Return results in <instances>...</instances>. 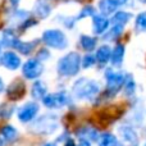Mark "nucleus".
I'll list each match as a JSON object with an SVG mask.
<instances>
[{"label":"nucleus","mask_w":146,"mask_h":146,"mask_svg":"<svg viewBox=\"0 0 146 146\" xmlns=\"http://www.w3.org/2000/svg\"><path fill=\"white\" fill-rule=\"evenodd\" d=\"M100 92V85L92 78L81 77L73 83L72 94L78 100H92Z\"/></svg>","instance_id":"f257e3e1"},{"label":"nucleus","mask_w":146,"mask_h":146,"mask_svg":"<svg viewBox=\"0 0 146 146\" xmlns=\"http://www.w3.org/2000/svg\"><path fill=\"white\" fill-rule=\"evenodd\" d=\"M59 127V118L54 113H46L38 118L33 119L31 124V131L40 136H49L53 135Z\"/></svg>","instance_id":"f03ea898"},{"label":"nucleus","mask_w":146,"mask_h":146,"mask_svg":"<svg viewBox=\"0 0 146 146\" xmlns=\"http://www.w3.org/2000/svg\"><path fill=\"white\" fill-rule=\"evenodd\" d=\"M80 69H81V55L78 53H76V51H71V53L63 55L58 60V64H56V71L62 77L77 76Z\"/></svg>","instance_id":"7ed1b4c3"},{"label":"nucleus","mask_w":146,"mask_h":146,"mask_svg":"<svg viewBox=\"0 0 146 146\" xmlns=\"http://www.w3.org/2000/svg\"><path fill=\"white\" fill-rule=\"evenodd\" d=\"M41 40L46 46L56 50H64L68 46V37L62 30H46L42 32Z\"/></svg>","instance_id":"20e7f679"},{"label":"nucleus","mask_w":146,"mask_h":146,"mask_svg":"<svg viewBox=\"0 0 146 146\" xmlns=\"http://www.w3.org/2000/svg\"><path fill=\"white\" fill-rule=\"evenodd\" d=\"M124 73L117 71L115 68H106L104 77L106 81V94H110V96H114L122 90L124 83Z\"/></svg>","instance_id":"39448f33"},{"label":"nucleus","mask_w":146,"mask_h":146,"mask_svg":"<svg viewBox=\"0 0 146 146\" xmlns=\"http://www.w3.org/2000/svg\"><path fill=\"white\" fill-rule=\"evenodd\" d=\"M41 101L48 109H60L71 103V98L67 91H58L53 94H46L41 99Z\"/></svg>","instance_id":"423d86ee"},{"label":"nucleus","mask_w":146,"mask_h":146,"mask_svg":"<svg viewBox=\"0 0 146 146\" xmlns=\"http://www.w3.org/2000/svg\"><path fill=\"white\" fill-rule=\"evenodd\" d=\"M44 73V64L38 59H28L22 66V74L27 80H37Z\"/></svg>","instance_id":"0eeeda50"},{"label":"nucleus","mask_w":146,"mask_h":146,"mask_svg":"<svg viewBox=\"0 0 146 146\" xmlns=\"http://www.w3.org/2000/svg\"><path fill=\"white\" fill-rule=\"evenodd\" d=\"M38 110H40V105L36 101H28L18 109L17 117L22 123H28V122H32L37 117Z\"/></svg>","instance_id":"6e6552de"},{"label":"nucleus","mask_w":146,"mask_h":146,"mask_svg":"<svg viewBox=\"0 0 146 146\" xmlns=\"http://www.w3.org/2000/svg\"><path fill=\"white\" fill-rule=\"evenodd\" d=\"M0 64L4 68L9 69V71H15L21 67L22 62H21L19 55H17V53L14 51H5L0 56Z\"/></svg>","instance_id":"1a4fd4ad"},{"label":"nucleus","mask_w":146,"mask_h":146,"mask_svg":"<svg viewBox=\"0 0 146 146\" xmlns=\"http://www.w3.org/2000/svg\"><path fill=\"white\" fill-rule=\"evenodd\" d=\"M118 132L124 142L129 144L131 146H136L139 144V136H137L136 131H135V128L132 126H129V124H123V126H121L118 128Z\"/></svg>","instance_id":"9d476101"},{"label":"nucleus","mask_w":146,"mask_h":146,"mask_svg":"<svg viewBox=\"0 0 146 146\" xmlns=\"http://www.w3.org/2000/svg\"><path fill=\"white\" fill-rule=\"evenodd\" d=\"M110 26V21L108 17L103 14H95L92 15V32L95 35L101 36Z\"/></svg>","instance_id":"9b49d317"},{"label":"nucleus","mask_w":146,"mask_h":146,"mask_svg":"<svg viewBox=\"0 0 146 146\" xmlns=\"http://www.w3.org/2000/svg\"><path fill=\"white\" fill-rule=\"evenodd\" d=\"M126 55V48L123 44H115L113 49H111V55H110V63L113 68H119L123 64V59Z\"/></svg>","instance_id":"f8f14e48"},{"label":"nucleus","mask_w":146,"mask_h":146,"mask_svg":"<svg viewBox=\"0 0 146 146\" xmlns=\"http://www.w3.org/2000/svg\"><path fill=\"white\" fill-rule=\"evenodd\" d=\"M26 92V86L23 82L21 81H14L12 82L7 88V94H8V98L10 100H19L21 98H23Z\"/></svg>","instance_id":"ddd939ff"},{"label":"nucleus","mask_w":146,"mask_h":146,"mask_svg":"<svg viewBox=\"0 0 146 146\" xmlns=\"http://www.w3.org/2000/svg\"><path fill=\"white\" fill-rule=\"evenodd\" d=\"M119 7H121V4H119L118 0H99V4H98L100 14L105 15V17L115 13Z\"/></svg>","instance_id":"4468645a"},{"label":"nucleus","mask_w":146,"mask_h":146,"mask_svg":"<svg viewBox=\"0 0 146 146\" xmlns=\"http://www.w3.org/2000/svg\"><path fill=\"white\" fill-rule=\"evenodd\" d=\"M33 13L41 19H45L51 13V4L49 0H37L33 7Z\"/></svg>","instance_id":"2eb2a0df"},{"label":"nucleus","mask_w":146,"mask_h":146,"mask_svg":"<svg viewBox=\"0 0 146 146\" xmlns=\"http://www.w3.org/2000/svg\"><path fill=\"white\" fill-rule=\"evenodd\" d=\"M76 136H77L80 140H87V141L91 142V141H98L100 135H99V132L96 128L90 127V126H85L76 132Z\"/></svg>","instance_id":"dca6fc26"},{"label":"nucleus","mask_w":146,"mask_h":146,"mask_svg":"<svg viewBox=\"0 0 146 146\" xmlns=\"http://www.w3.org/2000/svg\"><path fill=\"white\" fill-rule=\"evenodd\" d=\"M110 55H111V48L109 45L99 46L95 53L96 63L101 64V66H105V64H108V62L110 60Z\"/></svg>","instance_id":"f3484780"},{"label":"nucleus","mask_w":146,"mask_h":146,"mask_svg":"<svg viewBox=\"0 0 146 146\" xmlns=\"http://www.w3.org/2000/svg\"><path fill=\"white\" fill-rule=\"evenodd\" d=\"M131 18H132V13L126 12V10H117L115 13L111 14V18L109 21H110L111 25H119L124 27L131 21Z\"/></svg>","instance_id":"a211bd4d"},{"label":"nucleus","mask_w":146,"mask_h":146,"mask_svg":"<svg viewBox=\"0 0 146 146\" xmlns=\"http://www.w3.org/2000/svg\"><path fill=\"white\" fill-rule=\"evenodd\" d=\"M123 31H124L123 26L113 25L110 28H108V30L101 35V37H103V40L106 41V42H109V41H114V40H117L119 36H122Z\"/></svg>","instance_id":"6ab92c4d"},{"label":"nucleus","mask_w":146,"mask_h":146,"mask_svg":"<svg viewBox=\"0 0 146 146\" xmlns=\"http://www.w3.org/2000/svg\"><path fill=\"white\" fill-rule=\"evenodd\" d=\"M17 137H18V131L13 126L7 124V126L1 127V129H0V139H1V141L13 142Z\"/></svg>","instance_id":"aec40b11"},{"label":"nucleus","mask_w":146,"mask_h":146,"mask_svg":"<svg viewBox=\"0 0 146 146\" xmlns=\"http://www.w3.org/2000/svg\"><path fill=\"white\" fill-rule=\"evenodd\" d=\"M48 94V87L45 86V83L41 81H35V83L31 87V95L35 100H41L44 96Z\"/></svg>","instance_id":"412c9836"},{"label":"nucleus","mask_w":146,"mask_h":146,"mask_svg":"<svg viewBox=\"0 0 146 146\" xmlns=\"http://www.w3.org/2000/svg\"><path fill=\"white\" fill-rule=\"evenodd\" d=\"M96 44H98V40L95 37L90 35H81L80 37V45L86 53H91L92 50L96 49Z\"/></svg>","instance_id":"4be33fe9"},{"label":"nucleus","mask_w":146,"mask_h":146,"mask_svg":"<svg viewBox=\"0 0 146 146\" xmlns=\"http://www.w3.org/2000/svg\"><path fill=\"white\" fill-rule=\"evenodd\" d=\"M17 41H18L17 36L14 35V32L12 30H5L1 35L0 44H1V46H5V48H14Z\"/></svg>","instance_id":"5701e85b"},{"label":"nucleus","mask_w":146,"mask_h":146,"mask_svg":"<svg viewBox=\"0 0 146 146\" xmlns=\"http://www.w3.org/2000/svg\"><path fill=\"white\" fill-rule=\"evenodd\" d=\"M98 146H119L118 139L110 132L100 135L98 139Z\"/></svg>","instance_id":"b1692460"},{"label":"nucleus","mask_w":146,"mask_h":146,"mask_svg":"<svg viewBox=\"0 0 146 146\" xmlns=\"http://www.w3.org/2000/svg\"><path fill=\"white\" fill-rule=\"evenodd\" d=\"M136 81H135L133 76L132 74H126L124 76V83H123V90H124V94L127 96H133L136 94Z\"/></svg>","instance_id":"393cba45"},{"label":"nucleus","mask_w":146,"mask_h":146,"mask_svg":"<svg viewBox=\"0 0 146 146\" xmlns=\"http://www.w3.org/2000/svg\"><path fill=\"white\" fill-rule=\"evenodd\" d=\"M36 45H37V41H27V42H26V41L18 40L17 44H15V46H14V49H17L21 54H23V55H30Z\"/></svg>","instance_id":"a878e982"},{"label":"nucleus","mask_w":146,"mask_h":146,"mask_svg":"<svg viewBox=\"0 0 146 146\" xmlns=\"http://www.w3.org/2000/svg\"><path fill=\"white\" fill-rule=\"evenodd\" d=\"M135 28L139 33L146 32V12L140 13L135 21Z\"/></svg>","instance_id":"bb28decb"},{"label":"nucleus","mask_w":146,"mask_h":146,"mask_svg":"<svg viewBox=\"0 0 146 146\" xmlns=\"http://www.w3.org/2000/svg\"><path fill=\"white\" fill-rule=\"evenodd\" d=\"M95 14H96L95 7H92V5H86V7H83L82 9L80 10L78 15H76V19H77V21H81V19H83V18L92 17V15H95Z\"/></svg>","instance_id":"cd10ccee"},{"label":"nucleus","mask_w":146,"mask_h":146,"mask_svg":"<svg viewBox=\"0 0 146 146\" xmlns=\"http://www.w3.org/2000/svg\"><path fill=\"white\" fill-rule=\"evenodd\" d=\"M14 109L15 106L13 104H7V103L1 104L0 105V117L3 119H9L14 113Z\"/></svg>","instance_id":"c85d7f7f"},{"label":"nucleus","mask_w":146,"mask_h":146,"mask_svg":"<svg viewBox=\"0 0 146 146\" xmlns=\"http://www.w3.org/2000/svg\"><path fill=\"white\" fill-rule=\"evenodd\" d=\"M96 64V59L95 55H91L90 53H87L83 58H81V67L85 69H88L91 67H94Z\"/></svg>","instance_id":"c756f323"},{"label":"nucleus","mask_w":146,"mask_h":146,"mask_svg":"<svg viewBox=\"0 0 146 146\" xmlns=\"http://www.w3.org/2000/svg\"><path fill=\"white\" fill-rule=\"evenodd\" d=\"M58 19L60 21V23L64 26V27L67 28H73L76 25V22H77V19H76V17H63V15H59Z\"/></svg>","instance_id":"7c9ffc66"},{"label":"nucleus","mask_w":146,"mask_h":146,"mask_svg":"<svg viewBox=\"0 0 146 146\" xmlns=\"http://www.w3.org/2000/svg\"><path fill=\"white\" fill-rule=\"evenodd\" d=\"M49 58H50V53H49V50H46V49H42V50L38 51L37 58H36V59H38L40 62H45V60H48Z\"/></svg>","instance_id":"2f4dec72"},{"label":"nucleus","mask_w":146,"mask_h":146,"mask_svg":"<svg viewBox=\"0 0 146 146\" xmlns=\"http://www.w3.org/2000/svg\"><path fill=\"white\" fill-rule=\"evenodd\" d=\"M118 1H119V4H121V7H123V5H128L132 0H118Z\"/></svg>","instance_id":"473e14b6"},{"label":"nucleus","mask_w":146,"mask_h":146,"mask_svg":"<svg viewBox=\"0 0 146 146\" xmlns=\"http://www.w3.org/2000/svg\"><path fill=\"white\" fill-rule=\"evenodd\" d=\"M9 1H10V4H12V5H14V7H17V5L19 4V1H21V0H9Z\"/></svg>","instance_id":"72a5a7b5"},{"label":"nucleus","mask_w":146,"mask_h":146,"mask_svg":"<svg viewBox=\"0 0 146 146\" xmlns=\"http://www.w3.org/2000/svg\"><path fill=\"white\" fill-rule=\"evenodd\" d=\"M42 146H58V144L56 142H45Z\"/></svg>","instance_id":"f704fd0d"},{"label":"nucleus","mask_w":146,"mask_h":146,"mask_svg":"<svg viewBox=\"0 0 146 146\" xmlns=\"http://www.w3.org/2000/svg\"><path fill=\"white\" fill-rule=\"evenodd\" d=\"M4 91V82H3L1 77H0V92H3Z\"/></svg>","instance_id":"c9c22d12"},{"label":"nucleus","mask_w":146,"mask_h":146,"mask_svg":"<svg viewBox=\"0 0 146 146\" xmlns=\"http://www.w3.org/2000/svg\"><path fill=\"white\" fill-rule=\"evenodd\" d=\"M140 3H141V4H146V0H139Z\"/></svg>","instance_id":"e433bc0d"},{"label":"nucleus","mask_w":146,"mask_h":146,"mask_svg":"<svg viewBox=\"0 0 146 146\" xmlns=\"http://www.w3.org/2000/svg\"><path fill=\"white\" fill-rule=\"evenodd\" d=\"M0 146H3V141H1V139H0Z\"/></svg>","instance_id":"4c0bfd02"},{"label":"nucleus","mask_w":146,"mask_h":146,"mask_svg":"<svg viewBox=\"0 0 146 146\" xmlns=\"http://www.w3.org/2000/svg\"><path fill=\"white\" fill-rule=\"evenodd\" d=\"M0 50H1V44H0Z\"/></svg>","instance_id":"58836bf2"},{"label":"nucleus","mask_w":146,"mask_h":146,"mask_svg":"<svg viewBox=\"0 0 146 146\" xmlns=\"http://www.w3.org/2000/svg\"><path fill=\"white\" fill-rule=\"evenodd\" d=\"M119 146H121V145H119Z\"/></svg>","instance_id":"ea45409f"},{"label":"nucleus","mask_w":146,"mask_h":146,"mask_svg":"<svg viewBox=\"0 0 146 146\" xmlns=\"http://www.w3.org/2000/svg\"><path fill=\"white\" fill-rule=\"evenodd\" d=\"M145 146H146V145H145Z\"/></svg>","instance_id":"a19ab883"}]
</instances>
